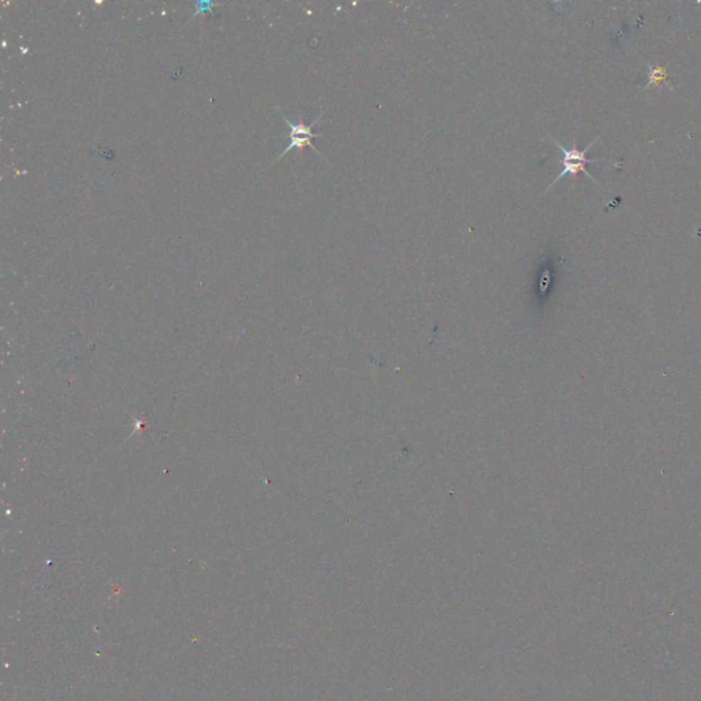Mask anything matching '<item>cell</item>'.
Masks as SVG:
<instances>
[{"instance_id":"3957f363","label":"cell","mask_w":701,"mask_h":701,"mask_svg":"<svg viewBox=\"0 0 701 701\" xmlns=\"http://www.w3.org/2000/svg\"><path fill=\"white\" fill-rule=\"evenodd\" d=\"M646 69H648V77H649V81L645 84L644 88L643 89H648L649 87L655 85V87H661L662 84H665L670 87V89H673V85L670 84L668 81V69L667 67H662V66H652L651 63H646Z\"/></svg>"},{"instance_id":"6da1fadb","label":"cell","mask_w":701,"mask_h":701,"mask_svg":"<svg viewBox=\"0 0 701 701\" xmlns=\"http://www.w3.org/2000/svg\"><path fill=\"white\" fill-rule=\"evenodd\" d=\"M552 140H553V143L556 144V147L562 151V159H560V163H562L563 169H562V171L559 173V175H558V177H556L552 183H550V187H548L547 190H544V193H545V192H548V190H550V188H552V187H553V185L559 181V180H562L563 177H566V175H569V174L575 178L578 173H584V174H587V177H589L593 183H596V184H597V181H596V180L592 177V174L587 170V165H589V163H594V162H603V161H606V159H589V158H587V152L592 148V146L596 143V140H597V138H596L592 144H589L587 148H585V150H582V151H580L577 147H572L571 150H567V148H565L560 143H558L553 137H552Z\"/></svg>"},{"instance_id":"7a4b0ae2","label":"cell","mask_w":701,"mask_h":701,"mask_svg":"<svg viewBox=\"0 0 701 701\" xmlns=\"http://www.w3.org/2000/svg\"><path fill=\"white\" fill-rule=\"evenodd\" d=\"M322 118V114L320 115L315 121H313V124H304L302 119H299V122H290L285 115H283V119H284L285 124L288 125L289 128V144L288 147L285 148L283 153L277 158V161H280L283 156H285L288 152L293 148H298V150H303L304 147H310L313 148L314 151L317 152L318 155L322 156V153H320V151L314 147L313 144V138H317V137H322V133H314L313 132V128L318 124V121Z\"/></svg>"}]
</instances>
